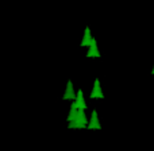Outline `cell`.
<instances>
[{"instance_id": "obj_1", "label": "cell", "mask_w": 154, "mask_h": 151, "mask_svg": "<svg viewBox=\"0 0 154 151\" xmlns=\"http://www.w3.org/2000/svg\"><path fill=\"white\" fill-rule=\"evenodd\" d=\"M68 128H87V116L84 108H79L76 117L72 122H68Z\"/></svg>"}, {"instance_id": "obj_2", "label": "cell", "mask_w": 154, "mask_h": 151, "mask_svg": "<svg viewBox=\"0 0 154 151\" xmlns=\"http://www.w3.org/2000/svg\"><path fill=\"white\" fill-rule=\"evenodd\" d=\"M87 128H89V130H100L101 128L100 122H99V117H97V111H96V109H93L92 111L91 120H89V123H88Z\"/></svg>"}, {"instance_id": "obj_3", "label": "cell", "mask_w": 154, "mask_h": 151, "mask_svg": "<svg viewBox=\"0 0 154 151\" xmlns=\"http://www.w3.org/2000/svg\"><path fill=\"white\" fill-rule=\"evenodd\" d=\"M89 97H91V98H104V95H103V92H101L100 81H99V78L95 80V84H93V89H92V92H91Z\"/></svg>"}, {"instance_id": "obj_4", "label": "cell", "mask_w": 154, "mask_h": 151, "mask_svg": "<svg viewBox=\"0 0 154 151\" xmlns=\"http://www.w3.org/2000/svg\"><path fill=\"white\" fill-rule=\"evenodd\" d=\"M76 97H77V95L75 93V89H73V84H72V81L69 80L62 98H64V100H76Z\"/></svg>"}, {"instance_id": "obj_5", "label": "cell", "mask_w": 154, "mask_h": 151, "mask_svg": "<svg viewBox=\"0 0 154 151\" xmlns=\"http://www.w3.org/2000/svg\"><path fill=\"white\" fill-rule=\"evenodd\" d=\"M88 53H87V57L88 58H91V57H100V53H99V49H97V43H96V39L93 38L92 42H91V45L88 46Z\"/></svg>"}, {"instance_id": "obj_6", "label": "cell", "mask_w": 154, "mask_h": 151, "mask_svg": "<svg viewBox=\"0 0 154 151\" xmlns=\"http://www.w3.org/2000/svg\"><path fill=\"white\" fill-rule=\"evenodd\" d=\"M92 35H91V29L89 27H85V31H84V38H82L81 41V47H85V46H89L91 42H92Z\"/></svg>"}, {"instance_id": "obj_7", "label": "cell", "mask_w": 154, "mask_h": 151, "mask_svg": "<svg viewBox=\"0 0 154 151\" xmlns=\"http://www.w3.org/2000/svg\"><path fill=\"white\" fill-rule=\"evenodd\" d=\"M75 103L77 104V107H79V108H84V109H87V104H85L84 95H82V90H81V89L77 90V97H76Z\"/></svg>"}, {"instance_id": "obj_8", "label": "cell", "mask_w": 154, "mask_h": 151, "mask_svg": "<svg viewBox=\"0 0 154 151\" xmlns=\"http://www.w3.org/2000/svg\"><path fill=\"white\" fill-rule=\"evenodd\" d=\"M77 112H79V107H77V104L73 101V104H72V107H70V112H69V116H68V122H72L73 119L76 117V115H77Z\"/></svg>"}, {"instance_id": "obj_9", "label": "cell", "mask_w": 154, "mask_h": 151, "mask_svg": "<svg viewBox=\"0 0 154 151\" xmlns=\"http://www.w3.org/2000/svg\"><path fill=\"white\" fill-rule=\"evenodd\" d=\"M152 74H154V68H153V69H152Z\"/></svg>"}]
</instances>
